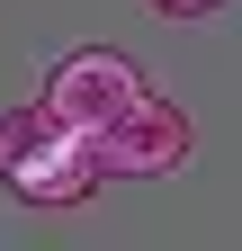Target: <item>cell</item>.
<instances>
[{"label": "cell", "mask_w": 242, "mask_h": 251, "mask_svg": "<svg viewBox=\"0 0 242 251\" xmlns=\"http://www.w3.org/2000/svg\"><path fill=\"white\" fill-rule=\"evenodd\" d=\"M189 108L153 99V90H135L126 108H117L108 126H90V162H99V179H162L189 162Z\"/></svg>", "instance_id": "7a4b0ae2"}, {"label": "cell", "mask_w": 242, "mask_h": 251, "mask_svg": "<svg viewBox=\"0 0 242 251\" xmlns=\"http://www.w3.org/2000/svg\"><path fill=\"white\" fill-rule=\"evenodd\" d=\"M162 18H206V9H224V0H153Z\"/></svg>", "instance_id": "277c9868"}, {"label": "cell", "mask_w": 242, "mask_h": 251, "mask_svg": "<svg viewBox=\"0 0 242 251\" xmlns=\"http://www.w3.org/2000/svg\"><path fill=\"white\" fill-rule=\"evenodd\" d=\"M0 188H9L18 206H90L99 198L90 135L54 126L45 108H9L0 117Z\"/></svg>", "instance_id": "6da1fadb"}, {"label": "cell", "mask_w": 242, "mask_h": 251, "mask_svg": "<svg viewBox=\"0 0 242 251\" xmlns=\"http://www.w3.org/2000/svg\"><path fill=\"white\" fill-rule=\"evenodd\" d=\"M135 90H144V72H135L117 45H81V54H63V63L45 72L36 108H45L54 126H72V135H90V126H108Z\"/></svg>", "instance_id": "3957f363"}]
</instances>
